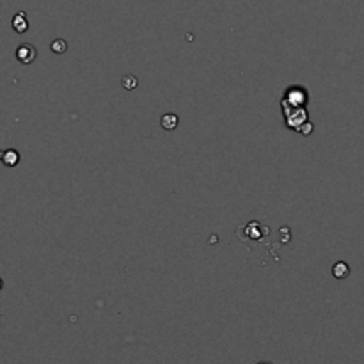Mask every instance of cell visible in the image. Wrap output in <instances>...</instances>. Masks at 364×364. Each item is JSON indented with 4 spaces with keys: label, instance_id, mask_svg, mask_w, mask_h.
<instances>
[{
    "label": "cell",
    "instance_id": "4",
    "mask_svg": "<svg viewBox=\"0 0 364 364\" xmlns=\"http://www.w3.org/2000/svg\"><path fill=\"white\" fill-rule=\"evenodd\" d=\"M11 26H13V29H15V33L23 34V33H27V31H29V18H27L26 13L18 11L15 16H13Z\"/></svg>",
    "mask_w": 364,
    "mask_h": 364
},
{
    "label": "cell",
    "instance_id": "8",
    "mask_svg": "<svg viewBox=\"0 0 364 364\" xmlns=\"http://www.w3.org/2000/svg\"><path fill=\"white\" fill-rule=\"evenodd\" d=\"M50 50L57 55L66 54V50H68V43H66L65 40H61V38H57V40H54L50 43Z\"/></svg>",
    "mask_w": 364,
    "mask_h": 364
},
{
    "label": "cell",
    "instance_id": "11",
    "mask_svg": "<svg viewBox=\"0 0 364 364\" xmlns=\"http://www.w3.org/2000/svg\"><path fill=\"white\" fill-rule=\"evenodd\" d=\"M258 364H270V363H258Z\"/></svg>",
    "mask_w": 364,
    "mask_h": 364
},
{
    "label": "cell",
    "instance_id": "9",
    "mask_svg": "<svg viewBox=\"0 0 364 364\" xmlns=\"http://www.w3.org/2000/svg\"><path fill=\"white\" fill-rule=\"evenodd\" d=\"M121 86L125 87L126 91H132V89H136L137 86H139V82H137V77H133V75H125L121 79Z\"/></svg>",
    "mask_w": 364,
    "mask_h": 364
},
{
    "label": "cell",
    "instance_id": "2",
    "mask_svg": "<svg viewBox=\"0 0 364 364\" xmlns=\"http://www.w3.org/2000/svg\"><path fill=\"white\" fill-rule=\"evenodd\" d=\"M282 118H285V125L288 126L289 130H293V132H299L300 126H302L304 123L309 121V114H307L306 107L285 109V111H282Z\"/></svg>",
    "mask_w": 364,
    "mask_h": 364
},
{
    "label": "cell",
    "instance_id": "7",
    "mask_svg": "<svg viewBox=\"0 0 364 364\" xmlns=\"http://www.w3.org/2000/svg\"><path fill=\"white\" fill-rule=\"evenodd\" d=\"M332 275L336 279H346L350 275V267L345 261H336L334 267H332Z\"/></svg>",
    "mask_w": 364,
    "mask_h": 364
},
{
    "label": "cell",
    "instance_id": "10",
    "mask_svg": "<svg viewBox=\"0 0 364 364\" xmlns=\"http://www.w3.org/2000/svg\"><path fill=\"white\" fill-rule=\"evenodd\" d=\"M313 130H314L313 123L307 121V123H304L302 126H300V130H299V132H297V133H300V136L307 137V136H311V133H313Z\"/></svg>",
    "mask_w": 364,
    "mask_h": 364
},
{
    "label": "cell",
    "instance_id": "5",
    "mask_svg": "<svg viewBox=\"0 0 364 364\" xmlns=\"http://www.w3.org/2000/svg\"><path fill=\"white\" fill-rule=\"evenodd\" d=\"M20 151L18 150H6L4 153H2V164L6 165V167H16V165L20 164Z\"/></svg>",
    "mask_w": 364,
    "mask_h": 364
},
{
    "label": "cell",
    "instance_id": "6",
    "mask_svg": "<svg viewBox=\"0 0 364 364\" xmlns=\"http://www.w3.org/2000/svg\"><path fill=\"white\" fill-rule=\"evenodd\" d=\"M178 123H180L178 116L172 114V112H167V114H164V116H162V118H160L162 128L167 130V132H171V130H175L176 126H178Z\"/></svg>",
    "mask_w": 364,
    "mask_h": 364
},
{
    "label": "cell",
    "instance_id": "3",
    "mask_svg": "<svg viewBox=\"0 0 364 364\" xmlns=\"http://www.w3.org/2000/svg\"><path fill=\"white\" fill-rule=\"evenodd\" d=\"M16 59H18L22 65H33L38 57V50L34 45L31 43H22L18 48H16Z\"/></svg>",
    "mask_w": 364,
    "mask_h": 364
},
{
    "label": "cell",
    "instance_id": "1",
    "mask_svg": "<svg viewBox=\"0 0 364 364\" xmlns=\"http://www.w3.org/2000/svg\"><path fill=\"white\" fill-rule=\"evenodd\" d=\"M307 101H309V93L307 89H304L302 86H289L288 89L282 93L281 98V107L285 109H300L306 107Z\"/></svg>",
    "mask_w": 364,
    "mask_h": 364
}]
</instances>
